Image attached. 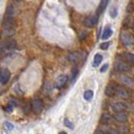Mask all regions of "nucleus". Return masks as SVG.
<instances>
[{"label": "nucleus", "instance_id": "obj_1", "mask_svg": "<svg viewBox=\"0 0 134 134\" xmlns=\"http://www.w3.org/2000/svg\"><path fill=\"white\" fill-rule=\"evenodd\" d=\"M120 40L122 44L128 48H134V36L127 31H122L120 34Z\"/></svg>", "mask_w": 134, "mask_h": 134}, {"label": "nucleus", "instance_id": "obj_2", "mask_svg": "<svg viewBox=\"0 0 134 134\" xmlns=\"http://www.w3.org/2000/svg\"><path fill=\"white\" fill-rule=\"evenodd\" d=\"M114 69H115V71H117V72H119V73H124V72L130 71L131 66L128 64L127 62H125V60L122 59V60H117L115 62Z\"/></svg>", "mask_w": 134, "mask_h": 134}, {"label": "nucleus", "instance_id": "obj_3", "mask_svg": "<svg viewBox=\"0 0 134 134\" xmlns=\"http://www.w3.org/2000/svg\"><path fill=\"white\" fill-rule=\"evenodd\" d=\"M111 108L112 110L116 112H124L128 109V104L124 103V102H115L111 104Z\"/></svg>", "mask_w": 134, "mask_h": 134}, {"label": "nucleus", "instance_id": "obj_4", "mask_svg": "<svg viewBox=\"0 0 134 134\" xmlns=\"http://www.w3.org/2000/svg\"><path fill=\"white\" fill-rule=\"evenodd\" d=\"M98 23V15H89L88 17H86V19L84 20V24L87 27H94L96 24Z\"/></svg>", "mask_w": 134, "mask_h": 134}, {"label": "nucleus", "instance_id": "obj_5", "mask_svg": "<svg viewBox=\"0 0 134 134\" xmlns=\"http://www.w3.org/2000/svg\"><path fill=\"white\" fill-rule=\"evenodd\" d=\"M30 105H31V110L35 113H40L43 109V102L40 99H36V100L32 101V103Z\"/></svg>", "mask_w": 134, "mask_h": 134}, {"label": "nucleus", "instance_id": "obj_6", "mask_svg": "<svg viewBox=\"0 0 134 134\" xmlns=\"http://www.w3.org/2000/svg\"><path fill=\"white\" fill-rule=\"evenodd\" d=\"M116 96L120 97L122 99H128L130 97V93L126 88L120 87V86H117V90H116Z\"/></svg>", "mask_w": 134, "mask_h": 134}, {"label": "nucleus", "instance_id": "obj_7", "mask_svg": "<svg viewBox=\"0 0 134 134\" xmlns=\"http://www.w3.org/2000/svg\"><path fill=\"white\" fill-rule=\"evenodd\" d=\"M116 90H117V85L115 83H110L105 89V95L107 97H114L116 96Z\"/></svg>", "mask_w": 134, "mask_h": 134}, {"label": "nucleus", "instance_id": "obj_8", "mask_svg": "<svg viewBox=\"0 0 134 134\" xmlns=\"http://www.w3.org/2000/svg\"><path fill=\"white\" fill-rule=\"evenodd\" d=\"M9 79H10V72L7 69H3L0 72V83L2 85H5L8 83Z\"/></svg>", "mask_w": 134, "mask_h": 134}, {"label": "nucleus", "instance_id": "obj_9", "mask_svg": "<svg viewBox=\"0 0 134 134\" xmlns=\"http://www.w3.org/2000/svg\"><path fill=\"white\" fill-rule=\"evenodd\" d=\"M114 117L113 116H111L110 114H103L101 116V123L102 124H104V125H110V124H112L113 122H114Z\"/></svg>", "mask_w": 134, "mask_h": 134}, {"label": "nucleus", "instance_id": "obj_10", "mask_svg": "<svg viewBox=\"0 0 134 134\" xmlns=\"http://www.w3.org/2000/svg\"><path fill=\"white\" fill-rule=\"evenodd\" d=\"M68 82V77L66 75H62L58 78V80L55 82V88L60 89V88H63Z\"/></svg>", "mask_w": 134, "mask_h": 134}, {"label": "nucleus", "instance_id": "obj_11", "mask_svg": "<svg viewBox=\"0 0 134 134\" xmlns=\"http://www.w3.org/2000/svg\"><path fill=\"white\" fill-rule=\"evenodd\" d=\"M119 79H120L121 82H122V83H124L126 86L134 88V81L132 80L130 77L125 76V75H121V76H119Z\"/></svg>", "mask_w": 134, "mask_h": 134}, {"label": "nucleus", "instance_id": "obj_12", "mask_svg": "<svg viewBox=\"0 0 134 134\" xmlns=\"http://www.w3.org/2000/svg\"><path fill=\"white\" fill-rule=\"evenodd\" d=\"M121 58L125 62H127L130 66H134V54L130 53H123Z\"/></svg>", "mask_w": 134, "mask_h": 134}, {"label": "nucleus", "instance_id": "obj_13", "mask_svg": "<svg viewBox=\"0 0 134 134\" xmlns=\"http://www.w3.org/2000/svg\"><path fill=\"white\" fill-rule=\"evenodd\" d=\"M68 59H69V60H70L71 63L75 64V63H78V62H79V60L82 59V55H81L80 53H78V52H75V53H72V54H69Z\"/></svg>", "mask_w": 134, "mask_h": 134}, {"label": "nucleus", "instance_id": "obj_14", "mask_svg": "<svg viewBox=\"0 0 134 134\" xmlns=\"http://www.w3.org/2000/svg\"><path fill=\"white\" fill-rule=\"evenodd\" d=\"M114 118L118 122H126L128 120V116L127 114H125V112H116Z\"/></svg>", "mask_w": 134, "mask_h": 134}, {"label": "nucleus", "instance_id": "obj_15", "mask_svg": "<svg viewBox=\"0 0 134 134\" xmlns=\"http://www.w3.org/2000/svg\"><path fill=\"white\" fill-rule=\"evenodd\" d=\"M3 47H4V49L6 51V49H13L16 47V41L14 40H7L4 43H3Z\"/></svg>", "mask_w": 134, "mask_h": 134}, {"label": "nucleus", "instance_id": "obj_16", "mask_svg": "<svg viewBox=\"0 0 134 134\" xmlns=\"http://www.w3.org/2000/svg\"><path fill=\"white\" fill-rule=\"evenodd\" d=\"M108 3H109V0H101L100 4H99V7H98V10H97V13L101 14L104 12V10L106 9Z\"/></svg>", "mask_w": 134, "mask_h": 134}, {"label": "nucleus", "instance_id": "obj_17", "mask_svg": "<svg viewBox=\"0 0 134 134\" xmlns=\"http://www.w3.org/2000/svg\"><path fill=\"white\" fill-rule=\"evenodd\" d=\"M112 34H113L112 28L110 26H106L104 31H103V34H102V40H108Z\"/></svg>", "mask_w": 134, "mask_h": 134}, {"label": "nucleus", "instance_id": "obj_18", "mask_svg": "<svg viewBox=\"0 0 134 134\" xmlns=\"http://www.w3.org/2000/svg\"><path fill=\"white\" fill-rule=\"evenodd\" d=\"M102 60H103V55L100 54H95V57H94L93 66H94V67H98L101 63H102Z\"/></svg>", "mask_w": 134, "mask_h": 134}, {"label": "nucleus", "instance_id": "obj_19", "mask_svg": "<svg viewBox=\"0 0 134 134\" xmlns=\"http://www.w3.org/2000/svg\"><path fill=\"white\" fill-rule=\"evenodd\" d=\"M14 34V30L12 27H6L5 29H4V31H3V34H2V36L3 37H10L11 35H13Z\"/></svg>", "mask_w": 134, "mask_h": 134}, {"label": "nucleus", "instance_id": "obj_20", "mask_svg": "<svg viewBox=\"0 0 134 134\" xmlns=\"http://www.w3.org/2000/svg\"><path fill=\"white\" fill-rule=\"evenodd\" d=\"M93 96H94V92L92 90H87L84 93V99L87 101H91L93 99Z\"/></svg>", "mask_w": 134, "mask_h": 134}, {"label": "nucleus", "instance_id": "obj_21", "mask_svg": "<svg viewBox=\"0 0 134 134\" xmlns=\"http://www.w3.org/2000/svg\"><path fill=\"white\" fill-rule=\"evenodd\" d=\"M117 14H118V10H117V7L113 6L111 9H110V15H111V17L112 18H115L116 16H117Z\"/></svg>", "mask_w": 134, "mask_h": 134}, {"label": "nucleus", "instance_id": "obj_22", "mask_svg": "<svg viewBox=\"0 0 134 134\" xmlns=\"http://www.w3.org/2000/svg\"><path fill=\"white\" fill-rule=\"evenodd\" d=\"M4 128L6 129L7 131H11V130L14 128V126L11 124V123H9V122H7L6 121V122H4Z\"/></svg>", "mask_w": 134, "mask_h": 134}, {"label": "nucleus", "instance_id": "obj_23", "mask_svg": "<svg viewBox=\"0 0 134 134\" xmlns=\"http://www.w3.org/2000/svg\"><path fill=\"white\" fill-rule=\"evenodd\" d=\"M64 124H65L68 128H70V129H74V124H73L70 120H68V119H65Z\"/></svg>", "mask_w": 134, "mask_h": 134}, {"label": "nucleus", "instance_id": "obj_24", "mask_svg": "<svg viewBox=\"0 0 134 134\" xmlns=\"http://www.w3.org/2000/svg\"><path fill=\"white\" fill-rule=\"evenodd\" d=\"M109 47H110V42H108V41L103 42V43H101L100 44V48L101 49H104V51H106Z\"/></svg>", "mask_w": 134, "mask_h": 134}, {"label": "nucleus", "instance_id": "obj_25", "mask_svg": "<svg viewBox=\"0 0 134 134\" xmlns=\"http://www.w3.org/2000/svg\"><path fill=\"white\" fill-rule=\"evenodd\" d=\"M4 110H5V112H6V113H12V111H13V106L9 104L7 107L4 108Z\"/></svg>", "mask_w": 134, "mask_h": 134}, {"label": "nucleus", "instance_id": "obj_26", "mask_svg": "<svg viewBox=\"0 0 134 134\" xmlns=\"http://www.w3.org/2000/svg\"><path fill=\"white\" fill-rule=\"evenodd\" d=\"M133 10H134V4H133V3L128 4V6H127V11H128V12H132Z\"/></svg>", "mask_w": 134, "mask_h": 134}, {"label": "nucleus", "instance_id": "obj_27", "mask_svg": "<svg viewBox=\"0 0 134 134\" xmlns=\"http://www.w3.org/2000/svg\"><path fill=\"white\" fill-rule=\"evenodd\" d=\"M78 73H79L78 69H75L74 71H73V78H72V82H74V81H75V79H76V77L78 76Z\"/></svg>", "mask_w": 134, "mask_h": 134}, {"label": "nucleus", "instance_id": "obj_28", "mask_svg": "<svg viewBox=\"0 0 134 134\" xmlns=\"http://www.w3.org/2000/svg\"><path fill=\"white\" fill-rule=\"evenodd\" d=\"M108 68H109V65H108V64H105L103 67L101 68V73H104V72H106V70H107Z\"/></svg>", "mask_w": 134, "mask_h": 134}, {"label": "nucleus", "instance_id": "obj_29", "mask_svg": "<svg viewBox=\"0 0 134 134\" xmlns=\"http://www.w3.org/2000/svg\"><path fill=\"white\" fill-rule=\"evenodd\" d=\"M9 104L12 105V106H17V105H18L17 102L14 100V99H10V100H9Z\"/></svg>", "mask_w": 134, "mask_h": 134}, {"label": "nucleus", "instance_id": "obj_30", "mask_svg": "<svg viewBox=\"0 0 134 134\" xmlns=\"http://www.w3.org/2000/svg\"><path fill=\"white\" fill-rule=\"evenodd\" d=\"M132 3H133V4H134V0H132Z\"/></svg>", "mask_w": 134, "mask_h": 134}, {"label": "nucleus", "instance_id": "obj_31", "mask_svg": "<svg viewBox=\"0 0 134 134\" xmlns=\"http://www.w3.org/2000/svg\"><path fill=\"white\" fill-rule=\"evenodd\" d=\"M133 31H134V26H133Z\"/></svg>", "mask_w": 134, "mask_h": 134}, {"label": "nucleus", "instance_id": "obj_32", "mask_svg": "<svg viewBox=\"0 0 134 134\" xmlns=\"http://www.w3.org/2000/svg\"><path fill=\"white\" fill-rule=\"evenodd\" d=\"M18 1H21V0H18Z\"/></svg>", "mask_w": 134, "mask_h": 134}]
</instances>
